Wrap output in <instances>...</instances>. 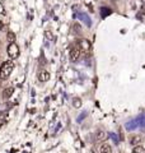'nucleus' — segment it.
I'll return each mask as SVG.
<instances>
[{
	"mask_svg": "<svg viewBox=\"0 0 145 153\" xmlns=\"http://www.w3.org/2000/svg\"><path fill=\"white\" fill-rule=\"evenodd\" d=\"M80 52H82V50L79 47V45H75L74 47H71V50H70V60L73 63L78 61L79 58H80Z\"/></svg>",
	"mask_w": 145,
	"mask_h": 153,
	"instance_id": "obj_3",
	"label": "nucleus"
},
{
	"mask_svg": "<svg viewBox=\"0 0 145 153\" xmlns=\"http://www.w3.org/2000/svg\"><path fill=\"white\" fill-rule=\"evenodd\" d=\"M99 153H112V148L108 144H102L99 148Z\"/></svg>",
	"mask_w": 145,
	"mask_h": 153,
	"instance_id": "obj_9",
	"label": "nucleus"
},
{
	"mask_svg": "<svg viewBox=\"0 0 145 153\" xmlns=\"http://www.w3.org/2000/svg\"><path fill=\"white\" fill-rule=\"evenodd\" d=\"M100 13H102V17L105 18V17H107L108 14L112 13V10L109 8H100Z\"/></svg>",
	"mask_w": 145,
	"mask_h": 153,
	"instance_id": "obj_12",
	"label": "nucleus"
},
{
	"mask_svg": "<svg viewBox=\"0 0 145 153\" xmlns=\"http://www.w3.org/2000/svg\"><path fill=\"white\" fill-rule=\"evenodd\" d=\"M7 52L9 55V58L11 59H17L19 56V47L16 42H11L8 45V49H7Z\"/></svg>",
	"mask_w": 145,
	"mask_h": 153,
	"instance_id": "obj_2",
	"label": "nucleus"
},
{
	"mask_svg": "<svg viewBox=\"0 0 145 153\" xmlns=\"http://www.w3.org/2000/svg\"><path fill=\"white\" fill-rule=\"evenodd\" d=\"M79 18L84 20V22H85V24H87V26H90V24H92V23H90V19H89V17H88L85 13H80V14H79Z\"/></svg>",
	"mask_w": 145,
	"mask_h": 153,
	"instance_id": "obj_10",
	"label": "nucleus"
},
{
	"mask_svg": "<svg viewBox=\"0 0 145 153\" xmlns=\"http://www.w3.org/2000/svg\"><path fill=\"white\" fill-rule=\"evenodd\" d=\"M73 105H74V107H76V108H79L82 106V101H80V98H78V97H75V98L73 100Z\"/></svg>",
	"mask_w": 145,
	"mask_h": 153,
	"instance_id": "obj_14",
	"label": "nucleus"
},
{
	"mask_svg": "<svg viewBox=\"0 0 145 153\" xmlns=\"http://www.w3.org/2000/svg\"><path fill=\"white\" fill-rule=\"evenodd\" d=\"M7 40L9 41V43L16 42V35H14L11 31H9V32H8V35H7Z\"/></svg>",
	"mask_w": 145,
	"mask_h": 153,
	"instance_id": "obj_11",
	"label": "nucleus"
},
{
	"mask_svg": "<svg viewBox=\"0 0 145 153\" xmlns=\"http://www.w3.org/2000/svg\"><path fill=\"white\" fill-rule=\"evenodd\" d=\"M14 69V64L13 61H4V63L0 65V79H8Z\"/></svg>",
	"mask_w": 145,
	"mask_h": 153,
	"instance_id": "obj_1",
	"label": "nucleus"
},
{
	"mask_svg": "<svg viewBox=\"0 0 145 153\" xmlns=\"http://www.w3.org/2000/svg\"><path fill=\"white\" fill-rule=\"evenodd\" d=\"M107 139V133L103 130H98L96 133V140L97 142H105Z\"/></svg>",
	"mask_w": 145,
	"mask_h": 153,
	"instance_id": "obj_6",
	"label": "nucleus"
},
{
	"mask_svg": "<svg viewBox=\"0 0 145 153\" xmlns=\"http://www.w3.org/2000/svg\"><path fill=\"white\" fill-rule=\"evenodd\" d=\"M5 13V9H4V5H3V3H0V16H3V14Z\"/></svg>",
	"mask_w": 145,
	"mask_h": 153,
	"instance_id": "obj_17",
	"label": "nucleus"
},
{
	"mask_svg": "<svg viewBox=\"0 0 145 153\" xmlns=\"http://www.w3.org/2000/svg\"><path fill=\"white\" fill-rule=\"evenodd\" d=\"M79 47H80L82 51L87 52V54H89V52L92 51V45L88 40H82L80 42H79Z\"/></svg>",
	"mask_w": 145,
	"mask_h": 153,
	"instance_id": "obj_4",
	"label": "nucleus"
},
{
	"mask_svg": "<svg viewBox=\"0 0 145 153\" xmlns=\"http://www.w3.org/2000/svg\"><path fill=\"white\" fill-rule=\"evenodd\" d=\"M141 142H143V137H141V135H132V137L130 138V143H131L132 146H139Z\"/></svg>",
	"mask_w": 145,
	"mask_h": 153,
	"instance_id": "obj_7",
	"label": "nucleus"
},
{
	"mask_svg": "<svg viewBox=\"0 0 145 153\" xmlns=\"http://www.w3.org/2000/svg\"><path fill=\"white\" fill-rule=\"evenodd\" d=\"M73 29H75V33H80L82 32V27H80V24H78V23H74V26H73Z\"/></svg>",
	"mask_w": 145,
	"mask_h": 153,
	"instance_id": "obj_15",
	"label": "nucleus"
},
{
	"mask_svg": "<svg viewBox=\"0 0 145 153\" xmlns=\"http://www.w3.org/2000/svg\"><path fill=\"white\" fill-rule=\"evenodd\" d=\"M45 35H46V37L49 38V40H52V37H54V36H52V33H51L50 31H46V32H45Z\"/></svg>",
	"mask_w": 145,
	"mask_h": 153,
	"instance_id": "obj_16",
	"label": "nucleus"
},
{
	"mask_svg": "<svg viewBox=\"0 0 145 153\" xmlns=\"http://www.w3.org/2000/svg\"><path fill=\"white\" fill-rule=\"evenodd\" d=\"M50 79V73L46 72V70H41L40 73H38V81L40 82H47Z\"/></svg>",
	"mask_w": 145,
	"mask_h": 153,
	"instance_id": "obj_5",
	"label": "nucleus"
},
{
	"mask_svg": "<svg viewBox=\"0 0 145 153\" xmlns=\"http://www.w3.org/2000/svg\"><path fill=\"white\" fill-rule=\"evenodd\" d=\"M141 1H144V3H145V0H141Z\"/></svg>",
	"mask_w": 145,
	"mask_h": 153,
	"instance_id": "obj_18",
	"label": "nucleus"
},
{
	"mask_svg": "<svg viewBox=\"0 0 145 153\" xmlns=\"http://www.w3.org/2000/svg\"><path fill=\"white\" fill-rule=\"evenodd\" d=\"M13 92H14L13 87L7 88V89H4V92H3V97H4V98H10V97L13 96Z\"/></svg>",
	"mask_w": 145,
	"mask_h": 153,
	"instance_id": "obj_8",
	"label": "nucleus"
},
{
	"mask_svg": "<svg viewBox=\"0 0 145 153\" xmlns=\"http://www.w3.org/2000/svg\"><path fill=\"white\" fill-rule=\"evenodd\" d=\"M132 153H145V149L141 146H135L132 149Z\"/></svg>",
	"mask_w": 145,
	"mask_h": 153,
	"instance_id": "obj_13",
	"label": "nucleus"
}]
</instances>
